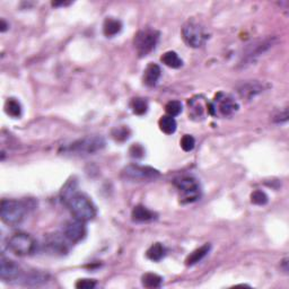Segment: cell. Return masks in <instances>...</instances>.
I'll list each match as a JSON object with an SVG mask.
<instances>
[{
    "instance_id": "6da1fadb",
    "label": "cell",
    "mask_w": 289,
    "mask_h": 289,
    "mask_svg": "<svg viewBox=\"0 0 289 289\" xmlns=\"http://www.w3.org/2000/svg\"><path fill=\"white\" fill-rule=\"evenodd\" d=\"M60 195L62 202L69 208L70 212L76 219L86 223V221L95 218L96 213H97L96 207L89 196L78 191L76 180H69L62 188Z\"/></svg>"
},
{
    "instance_id": "7a4b0ae2",
    "label": "cell",
    "mask_w": 289,
    "mask_h": 289,
    "mask_svg": "<svg viewBox=\"0 0 289 289\" xmlns=\"http://www.w3.org/2000/svg\"><path fill=\"white\" fill-rule=\"evenodd\" d=\"M105 147V140L100 136H87L74 141L64 148L65 154L73 156H87L98 153Z\"/></svg>"
},
{
    "instance_id": "3957f363",
    "label": "cell",
    "mask_w": 289,
    "mask_h": 289,
    "mask_svg": "<svg viewBox=\"0 0 289 289\" xmlns=\"http://www.w3.org/2000/svg\"><path fill=\"white\" fill-rule=\"evenodd\" d=\"M27 212V206L23 201L3 199L0 204V217L3 224L17 226L24 220Z\"/></svg>"
},
{
    "instance_id": "277c9868",
    "label": "cell",
    "mask_w": 289,
    "mask_h": 289,
    "mask_svg": "<svg viewBox=\"0 0 289 289\" xmlns=\"http://www.w3.org/2000/svg\"><path fill=\"white\" fill-rule=\"evenodd\" d=\"M179 190L180 201L182 203H192L200 199L201 188L198 180L192 177H182L174 181Z\"/></svg>"
},
{
    "instance_id": "5b68a950",
    "label": "cell",
    "mask_w": 289,
    "mask_h": 289,
    "mask_svg": "<svg viewBox=\"0 0 289 289\" xmlns=\"http://www.w3.org/2000/svg\"><path fill=\"white\" fill-rule=\"evenodd\" d=\"M182 37L190 48L198 49L206 43L208 40V33L202 25L196 23L195 20H189L183 25Z\"/></svg>"
},
{
    "instance_id": "8992f818",
    "label": "cell",
    "mask_w": 289,
    "mask_h": 289,
    "mask_svg": "<svg viewBox=\"0 0 289 289\" xmlns=\"http://www.w3.org/2000/svg\"><path fill=\"white\" fill-rule=\"evenodd\" d=\"M8 250L18 257H26L34 252L36 242L31 235L26 233H15L8 238Z\"/></svg>"
},
{
    "instance_id": "52a82bcc",
    "label": "cell",
    "mask_w": 289,
    "mask_h": 289,
    "mask_svg": "<svg viewBox=\"0 0 289 289\" xmlns=\"http://www.w3.org/2000/svg\"><path fill=\"white\" fill-rule=\"evenodd\" d=\"M158 40H160V32L156 30L146 28L138 32L133 39V44L139 57H145L152 52L156 48Z\"/></svg>"
},
{
    "instance_id": "ba28073f",
    "label": "cell",
    "mask_w": 289,
    "mask_h": 289,
    "mask_svg": "<svg viewBox=\"0 0 289 289\" xmlns=\"http://www.w3.org/2000/svg\"><path fill=\"white\" fill-rule=\"evenodd\" d=\"M160 171L153 169L150 166H142L137 164H131L125 166L121 173V177L127 181L132 182H145L153 181L160 178Z\"/></svg>"
},
{
    "instance_id": "9c48e42d",
    "label": "cell",
    "mask_w": 289,
    "mask_h": 289,
    "mask_svg": "<svg viewBox=\"0 0 289 289\" xmlns=\"http://www.w3.org/2000/svg\"><path fill=\"white\" fill-rule=\"evenodd\" d=\"M238 104L232 96L224 93H218L216 95L212 103H208L207 108L211 115L230 116L238 110Z\"/></svg>"
},
{
    "instance_id": "30bf717a",
    "label": "cell",
    "mask_w": 289,
    "mask_h": 289,
    "mask_svg": "<svg viewBox=\"0 0 289 289\" xmlns=\"http://www.w3.org/2000/svg\"><path fill=\"white\" fill-rule=\"evenodd\" d=\"M276 42H277V39H276V37H269V39H266L263 41H258V42H254V43L252 44H249L248 48L245 49V51L242 56L241 66L245 67L252 64V62L255 61V59H258L259 57H261L263 53L269 51V50L276 44Z\"/></svg>"
},
{
    "instance_id": "8fae6325",
    "label": "cell",
    "mask_w": 289,
    "mask_h": 289,
    "mask_svg": "<svg viewBox=\"0 0 289 289\" xmlns=\"http://www.w3.org/2000/svg\"><path fill=\"white\" fill-rule=\"evenodd\" d=\"M23 270L20 267L12 260L1 255L0 258V278L3 282H12V280H19L23 276Z\"/></svg>"
},
{
    "instance_id": "7c38bea8",
    "label": "cell",
    "mask_w": 289,
    "mask_h": 289,
    "mask_svg": "<svg viewBox=\"0 0 289 289\" xmlns=\"http://www.w3.org/2000/svg\"><path fill=\"white\" fill-rule=\"evenodd\" d=\"M64 236L67 238L70 244L81 242L84 237L86 236V226L85 221L78 220H70L65 225L64 227Z\"/></svg>"
},
{
    "instance_id": "4fadbf2b",
    "label": "cell",
    "mask_w": 289,
    "mask_h": 289,
    "mask_svg": "<svg viewBox=\"0 0 289 289\" xmlns=\"http://www.w3.org/2000/svg\"><path fill=\"white\" fill-rule=\"evenodd\" d=\"M266 90V85L259 81H250L241 84L237 87V93L241 96V98L250 100L254 98L255 96L261 94Z\"/></svg>"
},
{
    "instance_id": "5bb4252c",
    "label": "cell",
    "mask_w": 289,
    "mask_h": 289,
    "mask_svg": "<svg viewBox=\"0 0 289 289\" xmlns=\"http://www.w3.org/2000/svg\"><path fill=\"white\" fill-rule=\"evenodd\" d=\"M68 241L67 238L62 235H58V234H54L51 237L48 238V241L45 244H47V248L51 253H59V254H66L68 252Z\"/></svg>"
},
{
    "instance_id": "9a60e30c",
    "label": "cell",
    "mask_w": 289,
    "mask_h": 289,
    "mask_svg": "<svg viewBox=\"0 0 289 289\" xmlns=\"http://www.w3.org/2000/svg\"><path fill=\"white\" fill-rule=\"evenodd\" d=\"M162 76L161 67L156 64H149L144 71V83L148 87H154L157 85L158 81Z\"/></svg>"
},
{
    "instance_id": "2e32d148",
    "label": "cell",
    "mask_w": 289,
    "mask_h": 289,
    "mask_svg": "<svg viewBox=\"0 0 289 289\" xmlns=\"http://www.w3.org/2000/svg\"><path fill=\"white\" fill-rule=\"evenodd\" d=\"M132 220L136 223H147L157 218V215L153 210L146 208L145 206H136L131 212Z\"/></svg>"
},
{
    "instance_id": "e0dca14e",
    "label": "cell",
    "mask_w": 289,
    "mask_h": 289,
    "mask_svg": "<svg viewBox=\"0 0 289 289\" xmlns=\"http://www.w3.org/2000/svg\"><path fill=\"white\" fill-rule=\"evenodd\" d=\"M122 31V23L120 19L107 17L103 23V33L106 37H113Z\"/></svg>"
},
{
    "instance_id": "ac0fdd59",
    "label": "cell",
    "mask_w": 289,
    "mask_h": 289,
    "mask_svg": "<svg viewBox=\"0 0 289 289\" xmlns=\"http://www.w3.org/2000/svg\"><path fill=\"white\" fill-rule=\"evenodd\" d=\"M48 279V275H44L39 271H33L27 275L23 274L19 280H23L24 284L27 285V286H40V285L47 283Z\"/></svg>"
},
{
    "instance_id": "d6986e66",
    "label": "cell",
    "mask_w": 289,
    "mask_h": 289,
    "mask_svg": "<svg viewBox=\"0 0 289 289\" xmlns=\"http://www.w3.org/2000/svg\"><path fill=\"white\" fill-rule=\"evenodd\" d=\"M210 249H211L210 244H204L202 246H200L199 249L194 250L193 252L188 255V258L186 259V265L188 267L196 265V263L200 262L201 260L206 258V255L209 253V251H210Z\"/></svg>"
},
{
    "instance_id": "ffe728a7",
    "label": "cell",
    "mask_w": 289,
    "mask_h": 289,
    "mask_svg": "<svg viewBox=\"0 0 289 289\" xmlns=\"http://www.w3.org/2000/svg\"><path fill=\"white\" fill-rule=\"evenodd\" d=\"M161 61L165 66L170 67V68H173V69L181 68V67L183 66L182 59L179 57V54L177 52H174V51H167V52H165L161 57Z\"/></svg>"
},
{
    "instance_id": "44dd1931",
    "label": "cell",
    "mask_w": 289,
    "mask_h": 289,
    "mask_svg": "<svg viewBox=\"0 0 289 289\" xmlns=\"http://www.w3.org/2000/svg\"><path fill=\"white\" fill-rule=\"evenodd\" d=\"M166 254V249L165 246L162 244V243H155L146 252V255L149 260H152L154 262H158L165 257Z\"/></svg>"
},
{
    "instance_id": "7402d4cb",
    "label": "cell",
    "mask_w": 289,
    "mask_h": 289,
    "mask_svg": "<svg viewBox=\"0 0 289 289\" xmlns=\"http://www.w3.org/2000/svg\"><path fill=\"white\" fill-rule=\"evenodd\" d=\"M5 112L11 118L17 119L22 115V105L16 98H8L5 103Z\"/></svg>"
},
{
    "instance_id": "603a6c76",
    "label": "cell",
    "mask_w": 289,
    "mask_h": 289,
    "mask_svg": "<svg viewBox=\"0 0 289 289\" xmlns=\"http://www.w3.org/2000/svg\"><path fill=\"white\" fill-rule=\"evenodd\" d=\"M158 125H160V129L162 131L166 133V135H172V133H174L178 127L177 121H175L173 116H170L167 114L162 116L160 121H158Z\"/></svg>"
},
{
    "instance_id": "cb8c5ba5",
    "label": "cell",
    "mask_w": 289,
    "mask_h": 289,
    "mask_svg": "<svg viewBox=\"0 0 289 289\" xmlns=\"http://www.w3.org/2000/svg\"><path fill=\"white\" fill-rule=\"evenodd\" d=\"M141 284L145 288H160L163 284V278L156 274L147 272L141 277Z\"/></svg>"
},
{
    "instance_id": "d4e9b609",
    "label": "cell",
    "mask_w": 289,
    "mask_h": 289,
    "mask_svg": "<svg viewBox=\"0 0 289 289\" xmlns=\"http://www.w3.org/2000/svg\"><path fill=\"white\" fill-rule=\"evenodd\" d=\"M130 107H131V111L135 113L136 115H144L148 111V103L147 100L144 98L137 97L131 100Z\"/></svg>"
},
{
    "instance_id": "484cf974",
    "label": "cell",
    "mask_w": 289,
    "mask_h": 289,
    "mask_svg": "<svg viewBox=\"0 0 289 289\" xmlns=\"http://www.w3.org/2000/svg\"><path fill=\"white\" fill-rule=\"evenodd\" d=\"M130 135H131V131L125 125H120V127H115L112 130V137L116 141H125L129 139Z\"/></svg>"
},
{
    "instance_id": "4316f807",
    "label": "cell",
    "mask_w": 289,
    "mask_h": 289,
    "mask_svg": "<svg viewBox=\"0 0 289 289\" xmlns=\"http://www.w3.org/2000/svg\"><path fill=\"white\" fill-rule=\"evenodd\" d=\"M188 104H189V111H190L191 116H193V118H199V116H202L204 108H203L202 104H201L199 99L192 98L189 100V102H188Z\"/></svg>"
},
{
    "instance_id": "83f0119b",
    "label": "cell",
    "mask_w": 289,
    "mask_h": 289,
    "mask_svg": "<svg viewBox=\"0 0 289 289\" xmlns=\"http://www.w3.org/2000/svg\"><path fill=\"white\" fill-rule=\"evenodd\" d=\"M268 201H269V198H268L266 192L261 190L254 191L251 194V202L253 204H257V206H265V204L268 203Z\"/></svg>"
},
{
    "instance_id": "f1b7e54d",
    "label": "cell",
    "mask_w": 289,
    "mask_h": 289,
    "mask_svg": "<svg viewBox=\"0 0 289 289\" xmlns=\"http://www.w3.org/2000/svg\"><path fill=\"white\" fill-rule=\"evenodd\" d=\"M165 111L167 113V115L170 116H177L180 113L182 112V103L180 100H171L166 104Z\"/></svg>"
},
{
    "instance_id": "f546056e",
    "label": "cell",
    "mask_w": 289,
    "mask_h": 289,
    "mask_svg": "<svg viewBox=\"0 0 289 289\" xmlns=\"http://www.w3.org/2000/svg\"><path fill=\"white\" fill-rule=\"evenodd\" d=\"M180 145H181V148L184 152H191L195 146V139L190 135H184L181 141H180Z\"/></svg>"
},
{
    "instance_id": "4dcf8cb0",
    "label": "cell",
    "mask_w": 289,
    "mask_h": 289,
    "mask_svg": "<svg viewBox=\"0 0 289 289\" xmlns=\"http://www.w3.org/2000/svg\"><path fill=\"white\" fill-rule=\"evenodd\" d=\"M96 285L97 283L94 279H79L75 286L78 289H93Z\"/></svg>"
},
{
    "instance_id": "1f68e13d",
    "label": "cell",
    "mask_w": 289,
    "mask_h": 289,
    "mask_svg": "<svg viewBox=\"0 0 289 289\" xmlns=\"http://www.w3.org/2000/svg\"><path fill=\"white\" fill-rule=\"evenodd\" d=\"M272 120L276 123H285L288 121V108L285 107L283 110L278 111L277 113H275L274 116H272Z\"/></svg>"
},
{
    "instance_id": "d6a6232c",
    "label": "cell",
    "mask_w": 289,
    "mask_h": 289,
    "mask_svg": "<svg viewBox=\"0 0 289 289\" xmlns=\"http://www.w3.org/2000/svg\"><path fill=\"white\" fill-rule=\"evenodd\" d=\"M129 152H130V155H131V157L133 158H141L145 156V149L139 144L132 145L131 147H130Z\"/></svg>"
},
{
    "instance_id": "836d02e7",
    "label": "cell",
    "mask_w": 289,
    "mask_h": 289,
    "mask_svg": "<svg viewBox=\"0 0 289 289\" xmlns=\"http://www.w3.org/2000/svg\"><path fill=\"white\" fill-rule=\"evenodd\" d=\"M8 27H9V25L6 23V20L1 19V22H0V31L6 32L8 30Z\"/></svg>"
}]
</instances>
